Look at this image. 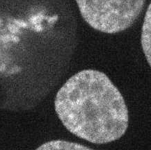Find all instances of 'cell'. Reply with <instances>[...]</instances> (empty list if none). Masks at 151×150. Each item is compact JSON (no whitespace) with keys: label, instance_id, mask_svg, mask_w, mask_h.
Returning a JSON list of instances; mask_svg holds the SVG:
<instances>
[{"label":"cell","instance_id":"6da1fadb","mask_svg":"<svg viewBox=\"0 0 151 150\" xmlns=\"http://www.w3.org/2000/svg\"><path fill=\"white\" fill-rule=\"evenodd\" d=\"M58 118L71 134L94 144L116 141L128 127L125 99L104 73L84 70L71 76L55 100Z\"/></svg>","mask_w":151,"mask_h":150},{"label":"cell","instance_id":"7a4b0ae2","mask_svg":"<svg viewBox=\"0 0 151 150\" xmlns=\"http://www.w3.org/2000/svg\"><path fill=\"white\" fill-rule=\"evenodd\" d=\"M82 18L93 29L116 34L134 24L146 0H75Z\"/></svg>","mask_w":151,"mask_h":150},{"label":"cell","instance_id":"3957f363","mask_svg":"<svg viewBox=\"0 0 151 150\" xmlns=\"http://www.w3.org/2000/svg\"><path fill=\"white\" fill-rule=\"evenodd\" d=\"M36 150H93L77 143L63 140L48 141L38 147Z\"/></svg>","mask_w":151,"mask_h":150},{"label":"cell","instance_id":"277c9868","mask_svg":"<svg viewBox=\"0 0 151 150\" xmlns=\"http://www.w3.org/2000/svg\"><path fill=\"white\" fill-rule=\"evenodd\" d=\"M141 46L146 60L150 65V4L145 15L141 31Z\"/></svg>","mask_w":151,"mask_h":150}]
</instances>
